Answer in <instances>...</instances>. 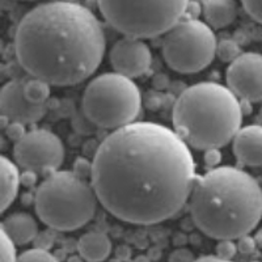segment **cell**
Returning <instances> with one entry per match:
<instances>
[{"label": "cell", "mask_w": 262, "mask_h": 262, "mask_svg": "<svg viewBox=\"0 0 262 262\" xmlns=\"http://www.w3.org/2000/svg\"><path fill=\"white\" fill-rule=\"evenodd\" d=\"M92 161L98 202L119 221L139 226L181 211L198 177L193 154L176 131L144 121L107 135Z\"/></svg>", "instance_id": "obj_1"}, {"label": "cell", "mask_w": 262, "mask_h": 262, "mask_svg": "<svg viewBox=\"0 0 262 262\" xmlns=\"http://www.w3.org/2000/svg\"><path fill=\"white\" fill-rule=\"evenodd\" d=\"M106 38L95 13L79 3L53 0L18 23L15 54L32 78L50 85L79 84L101 64Z\"/></svg>", "instance_id": "obj_2"}, {"label": "cell", "mask_w": 262, "mask_h": 262, "mask_svg": "<svg viewBox=\"0 0 262 262\" xmlns=\"http://www.w3.org/2000/svg\"><path fill=\"white\" fill-rule=\"evenodd\" d=\"M188 205L201 232L215 240H237L262 219V189L248 172L224 165L196 177Z\"/></svg>", "instance_id": "obj_3"}, {"label": "cell", "mask_w": 262, "mask_h": 262, "mask_svg": "<svg viewBox=\"0 0 262 262\" xmlns=\"http://www.w3.org/2000/svg\"><path fill=\"white\" fill-rule=\"evenodd\" d=\"M240 100L227 85L202 81L189 86L173 105V130L195 149L222 148L242 128Z\"/></svg>", "instance_id": "obj_4"}, {"label": "cell", "mask_w": 262, "mask_h": 262, "mask_svg": "<svg viewBox=\"0 0 262 262\" xmlns=\"http://www.w3.org/2000/svg\"><path fill=\"white\" fill-rule=\"evenodd\" d=\"M97 203L91 180L74 170H55L38 185L34 209L39 221L51 229L70 232L92 221Z\"/></svg>", "instance_id": "obj_5"}, {"label": "cell", "mask_w": 262, "mask_h": 262, "mask_svg": "<svg viewBox=\"0 0 262 262\" xmlns=\"http://www.w3.org/2000/svg\"><path fill=\"white\" fill-rule=\"evenodd\" d=\"M81 109L92 125L114 131L137 122L142 109V95L133 79L106 72L86 85Z\"/></svg>", "instance_id": "obj_6"}, {"label": "cell", "mask_w": 262, "mask_h": 262, "mask_svg": "<svg viewBox=\"0 0 262 262\" xmlns=\"http://www.w3.org/2000/svg\"><path fill=\"white\" fill-rule=\"evenodd\" d=\"M190 0H97L105 21L123 36L146 39L165 34L185 17Z\"/></svg>", "instance_id": "obj_7"}, {"label": "cell", "mask_w": 262, "mask_h": 262, "mask_svg": "<svg viewBox=\"0 0 262 262\" xmlns=\"http://www.w3.org/2000/svg\"><path fill=\"white\" fill-rule=\"evenodd\" d=\"M216 46V36L207 23L184 17L164 34L163 55L173 71L195 74L214 60Z\"/></svg>", "instance_id": "obj_8"}, {"label": "cell", "mask_w": 262, "mask_h": 262, "mask_svg": "<svg viewBox=\"0 0 262 262\" xmlns=\"http://www.w3.org/2000/svg\"><path fill=\"white\" fill-rule=\"evenodd\" d=\"M13 159L24 170H34L46 177L59 170L64 160V146L53 131L34 128L15 143Z\"/></svg>", "instance_id": "obj_9"}, {"label": "cell", "mask_w": 262, "mask_h": 262, "mask_svg": "<svg viewBox=\"0 0 262 262\" xmlns=\"http://www.w3.org/2000/svg\"><path fill=\"white\" fill-rule=\"evenodd\" d=\"M226 81L238 100L262 101V54L243 53L228 66Z\"/></svg>", "instance_id": "obj_10"}, {"label": "cell", "mask_w": 262, "mask_h": 262, "mask_svg": "<svg viewBox=\"0 0 262 262\" xmlns=\"http://www.w3.org/2000/svg\"><path fill=\"white\" fill-rule=\"evenodd\" d=\"M109 59L114 72L135 79L148 72L152 64V53L143 39L125 36L114 43Z\"/></svg>", "instance_id": "obj_11"}, {"label": "cell", "mask_w": 262, "mask_h": 262, "mask_svg": "<svg viewBox=\"0 0 262 262\" xmlns=\"http://www.w3.org/2000/svg\"><path fill=\"white\" fill-rule=\"evenodd\" d=\"M49 109L46 104H33L24 95V80H9L0 91V113L11 122L32 125L41 121Z\"/></svg>", "instance_id": "obj_12"}, {"label": "cell", "mask_w": 262, "mask_h": 262, "mask_svg": "<svg viewBox=\"0 0 262 262\" xmlns=\"http://www.w3.org/2000/svg\"><path fill=\"white\" fill-rule=\"evenodd\" d=\"M233 155L245 167L262 165V125H248L232 140Z\"/></svg>", "instance_id": "obj_13"}, {"label": "cell", "mask_w": 262, "mask_h": 262, "mask_svg": "<svg viewBox=\"0 0 262 262\" xmlns=\"http://www.w3.org/2000/svg\"><path fill=\"white\" fill-rule=\"evenodd\" d=\"M16 245H27L38 236V223L28 212H13L7 215L2 222V228Z\"/></svg>", "instance_id": "obj_14"}, {"label": "cell", "mask_w": 262, "mask_h": 262, "mask_svg": "<svg viewBox=\"0 0 262 262\" xmlns=\"http://www.w3.org/2000/svg\"><path fill=\"white\" fill-rule=\"evenodd\" d=\"M78 252L86 262H104L112 253V242L102 231H90L79 238Z\"/></svg>", "instance_id": "obj_15"}, {"label": "cell", "mask_w": 262, "mask_h": 262, "mask_svg": "<svg viewBox=\"0 0 262 262\" xmlns=\"http://www.w3.org/2000/svg\"><path fill=\"white\" fill-rule=\"evenodd\" d=\"M203 15L212 29H223L235 21L237 3L236 0H205Z\"/></svg>", "instance_id": "obj_16"}, {"label": "cell", "mask_w": 262, "mask_h": 262, "mask_svg": "<svg viewBox=\"0 0 262 262\" xmlns=\"http://www.w3.org/2000/svg\"><path fill=\"white\" fill-rule=\"evenodd\" d=\"M18 165L13 163L11 159L2 156L0 158V180H2V196L0 205L2 211H6L18 194V186L21 185V173L18 170Z\"/></svg>", "instance_id": "obj_17"}, {"label": "cell", "mask_w": 262, "mask_h": 262, "mask_svg": "<svg viewBox=\"0 0 262 262\" xmlns=\"http://www.w3.org/2000/svg\"><path fill=\"white\" fill-rule=\"evenodd\" d=\"M50 84L37 78L24 80V95L30 102L37 105L46 104L50 97Z\"/></svg>", "instance_id": "obj_18"}, {"label": "cell", "mask_w": 262, "mask_h": 262, "mask_svg": "<svg viewBox=\"0 0 262 262\" xmlns=\"http://www.w3.org/2000/svg\"><path fill=\"white\" fill-rule=\"evenodd\" d=\"M242 50L237 42L233 39H222L217 42L216 46V57L224 63H231L237 59L242 55Z\"/></svg>", "instance_id": "obj_19"}, {"label": "cell", "mask_w": 262, "mask_h": 262, "mask_svg": "<svg viewBox=\"0 0 262 262\" xmlns=\"http://www.w3.org/2000/svg\"><path fill=\"white\" fill-rule=\"evenodd\" d=\"M17 262H59L53 253L41 248H33L25 250L18 256Z\"/></svg>", "instance_id": "obj_20"}, {"label": "cell", "mask_w": 262, "mask_h": 262, "mask_svg": "<svg viewBox=\"0 0 262 262\" xmlns=\"http://www.w3.org/2000/svg\"><path fill=\"white\" fill-rule=\"evenodd\" d=\"M2 233V242H0V261L2 262H17V253H16V244L3 232Z\"/></svg>", "instance_id": "obj_21"}, {"label": "cell", "mask_w": 262, "mask_h": 262, "mask_svg": "<svg viewBox=\"0 0 262 262\" xmlns=\"http://www.w3.org/2000/svg\"><path fill=\"white\" fill-rule=\"evenodd\" d=\"M215 252H216V256L221 257L223 259H228V261H232L233 257L237 253V244L233 243V240H219V243L216 244L215 248Z\"/></svg>", "instance_id": "obj_22"}, {"label": "cell", "mask_w": 262, "mask_h": 262, "mask_svg": "<svg viewBox=\"0 0 262 262\" xmlns=\"http://www.w3.org/2000/svg\"><path fill=\"white\" fill-rule=\"evenodd\" d=\"M74 170L78 176L83 179L91 180L93 172V161L88 160L86 158H78L74 163Z\"/></svg>", "instance_id": "obj_23"}, {"label": "cell", "mask_w": 262, "mask_h": 262, "mask_svg": "<svg viewBox=\"0 0 262 262\" xmlns=\"http://www.w3.org/2000/svg\"><path fill=\"white\" fill-rule=\"evenodd\" d=\"M245 12L250 17L262 24V0H242Z\"/></svg>", "instance_id": "obj_24"}, {"label": "cell", "mask_w": 262, "mask_h": 262, "mask_svg": "<svg viewBox=\"0 0 262 262\" xmlns=\"http://www.w3.org/2000/svg\"><path fill=\"white\" fill-rule=\"evenodd\" d=\"M4 133H6L7 138H8L9 140H12V142L17 143V142H20V140L27 135L28 131L25 130L24 123L11 122L8 125V127L4 130Z\"/></svg>", "instance_id": "obj_25"}, {"label": "cell", "mask_w": 262, "mask_h": 262, "mask_svg": "<svg viewBox=\"0 0 262 262\" xmlns=\"http://www.w3.org/2000/svg\"><path fill=\"white\" fill-rule=\"evenodd\" d=\"M222 159H223V154H222L221 148L207 149V151H205V156H203L206 167H209L210 169L221 167Z\"/></svg>", "instance_id": "obj_26"}, {"label": "cell", "mask_w": 262, "mask_h": 262, "mask_svg": "<svg viewBox=\"0 0 262 262\" xmlns=\"http://www.w3.org/2000/svg\"><path fill=\"white\" fill-rule=\"evenodd\" d=\"M195 257H194L193 252L186 248H179L174 252H172V254L168 258V262H194L195 261Z\"/></svg>", "instance_id": "obj_27"}, {"label": "cell", "mask_w": 262, "mask_h": 262, "mask_svg": "<svg viewBox=\"0 0 262 262\" xmlns=\"http://www.w3.org/2000/svg\"><path fill=\"white\" fill-rule=\"evenodd\" d=\"M237 250L243 254H250L256 249V242L253 237H250L249 235H245L243 237L237 238Z\"/></svg>", "instance_id": "obj_28"}, {"label": "cell", "mask_w": 262, "mask_h": 262, "mask_svg": "<svg viewBox=\"0 0 262 262\" xmlns=\"http://www.w3.org/2000/svg\"><path fill=\"white\" fill-rule=\"evenodd\" d=\"M20 181L24 188H34L37 181H38V173L34 172V170H23L21 172Z\"/></svg>", "instance_id": "obj_29"}, {"label": "cell", "mask_w": 262, "mask_h": 262, "mask_svg": "<svg viewBox=\"0 0 262 262\" xmlns=\"http://www.w3.org/2000/svg\"><path fill=\"white\" fill-rule=\"evenodd\" d=\"M54 237L51 235H49V232H41L38 233V236L34 240V248H41V249L49 250V248L53 245Z\"/></svg>", "instance_id": "obj_30"}, {"label": "cell", "mask_w": 262, "mask_h": 262, "mask_svg": "<svg viewBox=\"0 0 262 262\" xmlns=\"http://www.w3.org/2000/svg\"><path fill=\"white\" fill-rule=\"evenodd\" d=\"M201 13V6L194 0H190L188 8H186V12H185V17L186 18H198Z\"/></svg>", "instance_id": "obj_31"}, {"label": "cell", "mask_w": 262, "mask_h": 262, "mask_svg": "<svg viewBox=\"0 0 262 262\" xmlns=\"http://www.w3.org/2000/svg\"><path fill=\"white\" fill-rule=\"evenodd\" d=\"M130 256H131L130 248L126 247V245L118 247V249H117V258H119L121 261H122V259H127Z\"/></svg>", "instance_id": "obj_32"}, {"label": "cell", "mask_w": 262, "mask_h": 262, "mask_svg": "<svg viewBox=\"0 0 262 262\" xmlns=\"http://www.w3.org/2000/svg\"><path fill=\"white\" fill-rule=\"evenodd\" d=\"M194 262H232V261L223 259L217 256H203V257H200V258H196Z\"/></svg>", "instance_id": "obj_33"}, {"label": "cell", "mask_w": 262, "mask_h": 262, "mask_svg": "<svg viewBox=\"0 0 262 262\" xmlns=\"http://www.w3.org/2000/svg\"><path fill=\"white\" fill-rule=\"evenodd\" d=\"M21 201H23V203H24L25 206H29L32 205V203L36 202V193L32 194V193H25L21 195Z\"/></svg>", "instance_id": "obj_34"}, {"label": "cell", "mask_w": 262, "mask_h": 262, "mask_svg": "<svg viewBox=\"0 0 262 262\" xmlns=\"http://www.w3.org/2000/svg\"><path fill=\"white\" fill-rule=\"evenodd\" d=\"M133 262H151V259H149L148 256H144V254H140V256L135 257L134 261Z\"/></svg>", "instance_id": "obj_35"}, {"label": "cell", "mask_w": 262, "mask_h": 262, "mask_svg": "<svg viewBox=\"0 0 262 262\" xmlns=\"http://www.w3.org/2000/svg\"><path fill=\"white\" fill-rule=\"evenodd\" d=\"M83 257L79 254V256H76V254H72V256L69 257V259H67V262H83Z\"/></svg>", "instance_id": "obj_36"}, {"label": "cell", "mask_w": 262, "mask_h": 262, "mask_svg": "<svg viewBox=\"0 0 262 262\" xmlns=\"http://www.w3.org/2000/svg\"><path fill=\"white\" fill-rule=\"evenodd\" d=\"M109 262H122V261H121L119 258H112V259H109Z\"/></svg>", "instance_id": "obj_37"}, {"label": "cell", "mask_w": 262, "mask_h": 262, "mask_svg": "<svg viewBox=\"0 0 262 262\" xmlns=\"http://www.w3.org/2000/svg\"><path fill=\"white\" fill-rule=\"evenodd\" d=\"M63 2H69V3H76V0H63Z\"/></svg>", "instance_id": "obj_38"}]
</instances>
